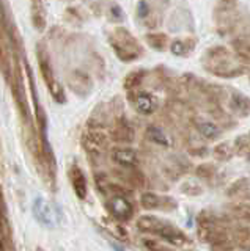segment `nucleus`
<instances>
[{
  "label": "nucleus",
  "mask_w": 250,
  "mask_h": 251,
  "mask_svg": "<svg viewBox=\"0 0 250 251\" xmlns=\"http://www.w3.org/2000/svg\"><path fill=\"white\" fill-rule=\"evenodd\" d=\"M36 58H38V66H40L41 77H43L46 86H48L51 96L54 98V100H56L57 104H65L66 102L65 90H63V86H61L60 80L56 75V71H54L52 63H51V57H49L48 50H46L44 44H38Z\"/></svg>",
  "instance_id": "f257e3e1"
},
{
  "label": "nucleus",
  "mask_w": 250,
  "mask_h": 251,
  "mask_svg": "<svg viewBox=\"0 0 250 251\" xmlns=\"http://www.w3.org/2000/svg\"><path fill=\"white\" fill-rule=\"evenodd\" d=\"M109 43L115 50L116 57L123 61H134L143 53L142 46L132 36L126 28L118 27L109 35Z\"/></svg>",
  "instance_id": "f03ea898"
},
{
  "label": "nucleus",
  "mask_w": 250,
  "mask_h": 251,
  "mask_svg": "<svg viewBox=\"0 0 250 251\" xmlns=\"http://www.w3.org/2000/svg\"><path fill=\"white\" fill-rule=\"evenodd\" d=\"M206 68L216 66L209 71L221 77H234L244 73V69L239 68V65L231 61V55L225 47H214L213 50H209L206 57Z\"/></svg>",
  "instance_id": "7ed1b4c3"
},
{
  "label": "nucleus",
  "mask_w": 250,
  "mask_h": 251,
  "mask_svg": "<svg viewBox=\"0 0 250 251\" xmlns=\"http://www.w3.org/2000/svg\"><path fill=\"white\" fill-rule=\"evenodd\" d=\"M32 212L36 222L46 227H56L58 223V210L52 202L44 200L43 196H36L33 200Z\"/></svg>",
  "instance_id": "20e7f679"
},
{
  "label": "nucleus",
  "mask_w": 250,
  "mask_h": 251,
  "mask_svg": "<svg viewBox=\"0 0 250 251\" xmlns=\"http://www.w3.org/2000/svg\"><path fill=\"white\" fill-rule=\"evenodd\" d=\"M106 206H107L109 214H111L112 218H115L116 222L126 223L134 217V206H132V202L128 198H124L123 195H118V193L111 195L106 202Z\"/></svg>",
  "instance_id": "39448f33"
},
{
  "label": "nucleus",
  "mask_w": 250,
  "mask_h": 251,
  "mask_svg": "<svg viewBox=\"0 0 250 251\" xmlns=\"http://www.w3.org/2000/svg\"><path fill=\"white\" fill-rule=\"evenodd\" d=\"M0 251H16L13 240V227L2 190H0Z\"/></svg>",
  "instance_id": "423d86ee"
},
{
  "label": "nucleus",
  "mask_w": 250,
  "mask_h": 251,
  "mask_svg": "<svg viewBox=\"0 0 250 251\" xmlns=\"http://www.w3.org/2000/svg\"><path fill=\"white\" fill-rule=\"evenodd\" d=\"M82 145L83 149L87 151L88 155L91 157H101L107 149L109 140L104 132H101L98 127H93L87 130L82 137Z\"/></svg>",
  "instance_id": "0eeeda50"
},
{
  "label": "nucleus",
  "mask_w": 250,
  "mask_h": 251,
  "mask_svg": "<svg viewBox=\"0 0 250 251\" xmlns=\"http://www.w3.org/2000/svg\"><path fill=\"white\" fill-rule=\"evenodd\" d=\"M111 159L121 168L136 170L139 167V155L132 148H113L111 151Z\"/></svg>",
  "instance_id": "6e6552de"
},
{
  "label": "nucleus",
  "mask_w": 250,
  "mask_h": 251,
  "mask_svg": "<svg viewBox=\"0 0 250 251\" xmlns=\"http://www.w3.org/2000/svg\"><path fill=\"white\" fill-rule=\"evenodd\" d=\"M156 235H159L161 239H164L173 247H181V245H186V243H189L187 235L181 229H178L173 225H170L168 222H164V225L161 226V229Z\"/></svg>",
  "instance_id": "1a4fd4ad"
},
{
  "label": "nucleus",
  "mask_w": 250,
  "mask_h": 251,
  "mask_svg": "<svg viewBox=\"0 0 250 251\" xmlns=\"http://www.w3.org/2000/svg\"><path fill=\"white\" fill-rule=\"evenodd\" d=\"M69 180H71V187H73V190H74L77 198L79 200L87 198V193H88L87 177H85L81 167L73 165V167L69 168Z\"/></svg>",
  "instance_id": "9d476101"
},
{
  "label": "nucleus",
  "mask_w": 250,
  "mask_h": 251,
  "mask_svg": "<svg viewBox=\"0 0 250 251\" xmlns=\"http://www.w3.org/2000/svg\"><path fill=\"white\" fill-rule=\"evenodd\" d=\"M131 100H132V104H134L137 112L142 115H151L156 112V108H158L156 99L150 93H145V91H139L136 94H131Z\"/></svg>",
  "instance_id": "9b49d317"
},
{
  "label": "nucleus",
  "mask_w": 250,
  "mask_h": 251,
  "mask_svg": "<svg viewBox=\"0 0 250 251\" xmlns=\"http://www.w3.org/2000/svg\"><path fill=\"white\" fill-rule=\"evenodd\" d=\"M167 202L173 204L175 201L168 198V196H161L153 192H145L142 196H140V204H142V207L145 210H156L161 207H167Z\"/></svg>",
  "instance_id": "f8f14e48"
},
{
  "label": "nucleus",
  "mask_w": 250,
  "mask_h": 251,
  "mask_svg": "<svg viewBox=\"0 0 250 251\" xmlns=\"http://www.w3.org/2000/svg\"><path fill=\"white\" fill-rule=\"evenodd\" d=\"M134 137H136L134 129L124 121H120L115 126V129L112 130V138H113V141H116V143H132V141H134Z\"/></svg>",
  "instance_id": "ddd939ff"
},
{
  "label": "nucleus",
  "mask_w": 250,
  "mask_h": 251,
  "mask_svg": "<svg viewBox=\"0 0 250 251\" xmlns=\"http://www.w3.org/2000/svg\"><path fill=\"white\" fill-rule=\"evenodd\" d=\"M164 222H166V220H161L158 217L143 215L137 220V229L142 231V232H148V234H158V231L161 229Z\"/></svg>",
  "instance_id": "4468645a"
},
{
  "label": "nucleus",
  "mask_w": 250,
  "mask_h": 251,
  "mask_svg": "<svg viewBox=\"0 0 250 251\" xmlns=\"http://www.w3.org/2000/svg\"><path fill=\"white\" fill-rule=\"evenodd\" d=\"M146 137L150 138L153 143L159 145V146H164V148H168L170 146V138H168V135L161 127H158V126H150V127L146 129Z\"/></svg>",
  "instance_id": "2eb2a0df"
},
{
  "label": "nucleus",
  "mask_w": 250,
  "mask_h": 251,
  "mask_svg": "<svg viewBox=\"0 0 250 251\" xmlns=\"http://www.w3.org/2000/svg\"><path fill=\"white\" fill-rule=\"evenodd\" d=\"M195 127H197L200 135H203L208 140H214L221 135V129L217 127L214 123L211 121H197L195 123Z\"/></svg>",
  "instance_id": "dca6fc26"
},
{
  "label": "nucleus",
  "mask_w": 250,
  "mask_h": 251,
  "mask_svg": "<svg viewBox=\"0 0 250 251\" xmlns=\"http://www.w3.org/2000/svg\"><path fill=\"white\" fill-rule=\"evenodd\" d=\"M231 108L241 116H246L250 113V99H247L242 94H233L231 98Z\"/></svg>",
  "instance_id": "f3484780"
},
{
  "label": "nucleus",
  "mask_w": 250,
  "mask_h": 251,
  "mask_svg": "<svg viewBox=\"0 0 250 251\" xmlns=\"http://www.w3.org/2000/svg\"><path fill=\"white\" fill-rule=\"evenodd\" d=\"M234 154H236V149H234V146L230 145L228 141L219 143V145L214 148V157H216L217 160H221V162L231 160Z\"/></svg>",
  "instance_id": "a211bd4d"
},
{
  "label": "nucleus",
  "mask_w": 250,
  "mask_h": 251,
  "mask_svg": "<svg viewBox=\"0 0 250 251\" xmlns=\"http://www.w3.org/2000/svg\"><path fill=\"white\" fill-rule=\"evenodd\" d=\"M233 47L238 57L250 63V38H238L233 41Z\"/></svg>",
  "instance_id": "6ab92c4d"
},
{
  "label": "nucleus",
  "mask_w": 250,
  "mask_h": 251,
  "mask_svg": "<svg viewBox=\"0 0 250 251\" xmlns=\"http://www.w3.org/2000/svg\"><path fill=\"white\" fill-rule=\"evenodd\" d=\"M146 41L153 49L156 50H164L167 46V36L164 33H148L146 35Z\"/></svg>",
  "instance_id": "aec40b11"
},
{
  "label": "nucleus",
  "mask_w": 250,
  "mask_h": 251,
  "mask_svg": "<svg viewBox=\"0 0 250 251\" xmlns=\"http://www.w3.org/2000/svg\"><path fill=\"white\" fill-rule=\"evenodd\" d=\"M181 192L187 196H198L203 192V187L197 182V180H187L181 185Z\"/></svg>",
  "instance_id": "412c9836"
},
{
  "label": "nucleus",
  "mask_w": 250,
  "mask_h": 251,
  "mask_svg": "<svg viewBox=\"0 0 250 251\" xmlns=\"http://www.w3.org/2000/svg\"><path fill=\"white\" fill-rule=\"evenodd\" d=\"M142 77H143V73H140V71H136V73H131L126 80H124V88H126L128 91H134L137 88V85L142 82Z\"/></svg>",
  "instance_id": "4be33fe9"
},
{
  "label": "nucleus",
  "mask_w": 250,
  "mask_h": 251,
  "mask_svg": "<svg viewBox=\"0 0 250 251\" xmlns=\"http://www.w3.org/2000/svg\"><path fill=\"white\" fill-rule=\"evenodd\" d=\"M142 243H143V247L148 251H175V250H171L170 247H167L166 243H161V242L153 240V239H143Z\"/></svg>",
  "instance_id": "5701e85b"
},
{
  "label": "nucleus",
  "mask_w": 250,
  "mask_h": 251,
  "mask_svg": "<svg viewBox=\"0 0 250 251\" xmlns=\"http://www.w3.org/2000/svg\"><path fill=\"white\" fill-rule=\"evenodd\" d=\"M170 50L173 55H179V57H183V55H186V52H187V47H186L184 41H181V39H175V41L171 43V46H170Z\"/></svg>",
  "instance_id": "b1692460"
},
{
  "label": "nucleus",
  "mask_w": 250,
  "mask_h": 251,
  "mask_svg": "<svg viewBox=\"0 0 250 251\" xmlns=\"http://www.w3.org/2000/svg\"><path fill=\"white\" fill-rule=\"evenodd\" d=\"M197 175L198 176H203V177H211L213 176V167L211 165H200V167L197 168Z\"/></svg>",
  "instance_id": "393cba45"
},
{
  "label": "nucleus",
  "mask_w": 250,
  "mask_h": 251,
  "mask_svg": "<svg viewBox=\"0 0 250 251\" xmlns=\"http://www.w3.org/2000/svg\"><path fill=\"white\" fill-rule=\"evenodd\" d=\"M137 11H139L140 18H146V16H148V13H150V8H148V3L145 2V0H140V2H139Z\"/></svg>",
  "instance_id": "a878e982"
},
{
  "label": "nucleus",
  "mask_w": 250,
  "mask_h": 251,
  "mask_svg": "<svg viewBox=\"0 0 250 251\" xmlns=\"http://www.w3.org/2000/svg\"><path fill=\"white\" fill-rule=\"evenodd\" d=\"M112 248H113L115 251H124L120 245H116V243H112Z\"/></svg>",
  "instance_id": "bb28decb"
},
{
  "label": "nucleus",
  "mask_w": 250,
  "mask_h": 251,
  "mask_svg": "<svg viewBox=\"0 0 250 251\" xmlns=\"http://www.w3.org/2000/svg\"><path fill=\"white\" fill-rule=\"evenodd\" d=\"M187 251H194V250H187Z\"/></svg>",
  "instance_id": "cd10ccee"
},
{
  "label": "nucleus",
  "mask_w": 250,
  "mask_h": 251,
  "mask_svg": "<svg viewBox=\"0 0 250 251\" xmlns=\"http://www.w3.org/2000/svg\"><path fill=\"white\" fill-rule=\"evenodd\" d=\"M247 251H250V248H249V250H247Z\"/></svg>",
  "instance_id": "c85d7f7f"
},
{
  "label": "nucleus",
  "mask_w": 250,
  "mask_h": 251,
  "mask_svg": "<svg viewBox=\"0 0 250 251\" xmlns=\"http://www.w3.org/2000/svg\"><path fill=\"white\" fill-rule=\"evenodd\" d=\"M249 137H250V133H249Z\"/></svg>",
  "instance_id": "c756f323"
}]
</instances>
